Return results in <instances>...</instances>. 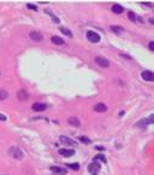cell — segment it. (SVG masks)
<instances>
[{
  "instance_id": "1",
  "label": "cell",
  "mask_w": 154,
  "mask_h": 175,
  "mask_svg": "<svg viewBox=\"0 0 154 175\" xmlns=\"http://www.w3.org/2000/svg\"><path fill=\"white\" fill-rule=\"evenodd\" d=\"M8 154L11 155V157H13L15 159H18V161L23 159V157H24L23 151L17 146H11L10 147V149H8Z\"/></svg>"
},
{
  "instance_id": "2",
  "label": "cell",
  "mask_w": 154,
  "mask_h": 175,
  "mask_svg": "<svg viewBox=\"0 0 154 175\" xmlns=\"http://www.w3.org/2000/svg\"><path fill=\"white\" fill-rule=\"evenodd\" d=\"M153 115L148 116V118H145V119H141L140 121H137V122L135 123V127H147V126H149V125H152L153 123Z\"/></svg>"
},
{
  "instance_id": "3",
  "label": "cell",
  "mask_w": 154,
  "mask_h": 175,
  "mask_svg": "<svg viewBox=\"0 0 154 175\" xmlns=\"http://www.w3.org/2000/svg\"><path fill=\"white\" fill-rule=\"evenodd\" d=\"M100 169H101V166H100V163L98 161H94L93 163H90L88 166V171H89L91 175H98Z\"/></svg>"
},
{
  "instance_id": "4",
  "label": "cell",
  "mask_w": 154,
  "mask_h": 175,
  "mask_svg": "<svg viewBox=\"0 0 154 175\" xmlns=\"http://www.w3.org/2000/svg\"><path fill=\"white\" fill-rule=\"evenodd\" d=\"M87 39L93 43H98L100 42V35L98 32L93 31V30H88L87 31Z\"/></svg>"
},
{
  "instance_id": "5",
  "label": "cell",
  "mask_w": 154,
  "mask_h": 175,
  "mask_svg": "<svg viewBox=\"0 0 154 175\" xmlns=\"http://www.w3.org/2000/svg\"><path fill=\"white\" fill-rule=\"evenodd\" d=\"M95 62L102 68H106L110 66V61H108L105 56H96V58H95Z\"/></svg>"
},
{
  "instance_id": "6",
  "label": "cell",
  "mask_w": 154,
  "mask_h": 175,
  "mask_svg": "<svg viewBox=\"0 0 154 175\" xmlns=\"http://www.w3.org/2000/svg\"><path fill=\"white\" fill-rule=\"evenodd\" d=\"M49 170H51L52 173H54L55 175H66V173H67V170L65 168L58 167V166H52V167L49 168Z\"/></svg>"
},
{
  "instance_id": "7",
  "label": "cell",
  "mask_w": 154,
  "mask_h": 175,
  "mask_svg": "<svg viewBox=\"0 0 154 175\" xmlns=\"http://www.w3.org/2000/svg\"><path fill=\"white\" fill-rule=\"evenodd\" d=\"M59 140H60V142H61L63 144H65V145L77 146V143H76L75 140H72L71 138H69V137H65V135H60V137H59Z\"/></svg>"
},
{
  "instance_id": "8",
  "label": "cell",
  "mask_w": 154,
  "mask_h": 175,
  "mask_svg": "<svg viewBox=\"0 0 154 175\" xmlns=\"http://www.w3.org/2000/svg\"><path fill=\"white\" fill-rule=\"evenodd\" d=\"M141 77H142L143 80H147V82H153V80H154L153 72H152V71H148V70L143 71L142 73H141Z\"/></svg>"
},
{
  "instance_id": "9",
  "label": "cell",
  "mask_w": 154,
  "mask_h": 175,
  "mask_svg": "<svg viewBox=\"0 0 154 175\" xmlns=\"http://www.w3.org/2000/svg\"><path fill=\"white\" fill-rule=\"evenodd\" d=\"M29 37H30V40L35 41V42H40V41H42V39H44L42 34L39 31H32L29 34Z\"/></svg>"
},
{
  "instance_id": "10",
  "label": "cell",
  "mask_w": 154,
  "mask_h": 175,
  "mask_svg": "<svg viewBox=\"0 0 154 175\" xmlns=\"http://www.w3.org/2000/svg\"><path fill=\"white\" fill-rule=\"evenodd\" d=\"M33 110L34 111H44L47 109V104L46 103H40V102H36L32 106Z\"/></svg>"
},
{
  "instance_id": "11",
  "label": "cell",
  "mask_w": 154,
  "mask_h": 175,
  "mask_svg": "<svg viewBox=\"0 0 154 175\" xmlns=\"http://www.w3.org/2000/svg\"><path fill=\"white\" fill-rule=\"evenodd\" d=\"M59 155L64 156V157H70V156L75 155V150H72V149H59Z\"/></svg>"
},
{
  "instance_id": "12",
  "label": "cell",
  "mask_w": 154,
  "mask_h": 175,
  "mask_svg": "<svg viewBox=\"0 0 154 175\" xmlns=\"http://www.w3.org/2000/svg\"><path fill=\"white\" fill-rule=\"evenodd\" d=\"M111 10H112V12H113V13H117V15H120L122 12H124V7H123L122 5H119V4L112 5Z\"/></svg>"
},
{
  "instance_id": "13",
  "label": "cell",
  "mask_w": 154,
  "mask_h": 175,
  "mask_svg": "<svg viewBox=\"0 0 154 175\" xmlns=\"http://www.w3.org/2000/svg\"><path fill=\"white\" fill-rule=\"evenodd\" d=\"M67 122L72 125V126H75V127H79V125H81V121H79L78 118H76V116H71V118H69L67 119Z\"/></svg>"
},
{
  "instance_id": "14",
  "label": "cell",
  "mask_w": 154,
  "mask_h": 175,
  "mask_svg": "<svg viewBox=\"0 0 154 175\" xmlns=\"http://www.w3.org/2000/svg\"><path fill=\"white\" fill-rule=\"evenodd\" d=\"M94 110L98 111V113H104V111L107 110V106L104 103H98L94 106Z\"/></svg>"
},
{
  "instance_id": "15",
  "label": "cell",
  "mask_w": 154,
  "mask_h": 175,
  "mask_svg": "<svg viewBox=\"0 0 154 175\" xmlns=\"http://www.w3.org/2000/svg\"><path fill=\"white\" fill-rule=\"evenodd\" d=\"M17 97L19 99H22V101H25V99L29 97V95H28V92L24 90V89H20L19 91L17 92Z\"/></svg>"
},
{
  "instance_id": "16",
  "label": "cell",
  "mask_w": 154,
  "mask_h": 175,
  "mask_svg": "<svg viewBox=\"0 0 154 175\" xmlns=\"http://www.w3.org/2000/svg\"><path fill=\"white\" fill-rule=\"evenodd\" d=\"M51 41L54 44H58V46H61V44H64V42H65V41H64L61 37H59V36H52Z\"/></svg>"
},
{
  "instance_id": "17",
  "label": "cell",
  "mask_w": 154,
  "mask_h": 175,
  "mask_svg": "<svg viewBox=\"0 0 154 175\" xmlns=\"http://www.w3.org/2000/svg\"><path fill=\"white\" fill-rule=\"evenodd\" d=\"M111 30L113 32H116V34H120V32L124 31V28H123V27H119V25H112V27H111Z\"/></svg>"
},
{
  "instance_id": "18",
  "label": "cell",
  "mask_w": 154,
  "mask_h": 175,
  "mask_svg": "<svg viewBox=\"0 0 154 175\" xmlns=\"http://www.w3.org/2000/svg\"><path fill=\"white\" fill-rule=\"evenodd\" d=\"M8 97V94L6 90H4V89H0V101H4V99H6Z\"/></svg>"
},
{
  "instance_id": "19",
  "label": "cell",
  "mask_w": 154,
  "mask_h": 175,
  "mask_svg": "<svg viewBox=\"0 0 154 175\" xmlns=\"http://www.w3.org/2000/svg\"><path fill=\"white\" fill-rule=\"evenodd\" d=\"M128 17H129V19H130L131 22H136V19H137L136 15H135L132 11H129V12H128Z\"/></svg>"
},
{
  "instance_id": "20",
  "label": "cell",
  "mask_w": 154,
  "mask_h": 175,
  "mask_svg": "<svg viewBox=\"0 0 154 175\" xmlns=\"http://www.w3.org/2000/svg\"><path fill=\"white\" fill-rule=\"evenodd\" d=\"M60 31L63 32L64 35H66V36H69V37H72V32L69 30V29H66V28H60Z\"/></svg>"
},
{
  "instance_id": "21",
  "label": "cell",
  "mask_w": 154,
  "mask_h": 175,
  "mask_svg": "<svg viewBox=\"0 0 154 175\" xmlns=\"http://www.w3.org/2000/svg\"><path fill=\"white\" fill-rule=\"evenodd\" d=\"M45 12H46V13H47V15H49V16H51L52 18H53V20H54L55 23H59V22H60V20L58 19V18H57V17H55L54 15H53V13H52L51 11H49V10H45Z\"/></svg>"
},
{
  "instance_id": "22",
  "label": "cell",
  "mask_w": 154,
  "mask_h": 175,
  "mask_svg": "<svg viewBox=\"0 0 154 175\" xmlns=\"http://www.w3.org/2000/svg\"><path fill=\"white\" fill-rule=\"evenodd\" d=\"M94 161H101V162H104V163H106V162H107V159L105 158V156H104V155H98L94 158Z\"/></svg>"
},
{
  "instance_id": "23",
  "label": "cell",
  "mask_w": 154,
  "mask_h": 175,
  "mask_svg": "<svg viewBox=\"0 0 154 175\" xmlns=\"http://www.w3.org/2000/svg\"><path fill=\"white\" fill-rule=\"evenodd\" d=\"M69 168H71L74 170H78L79 169V164L78 163H70V164H66Z\"/></svg>"
},
{
  "instance_id": "24",
  "label": "cell",
  "mask_w": 154,
  "mask_h": 175,
  "mask_svg": "<svg viewBox=\"0 0 154 175\" xmlns=\"http://www.w3.org/2000/svg\"><path fill=\"white\" fill-rule=\"evenodd\" d=\"M78 139L82 142V143H84V144H90V139L89 138H87V137H78Z\"/></svg>"
},
{
  "instance_id": "25",
  "label": "cell",
  "mask_w": 154,
  "mask_h": 175,
  "mask_svg": "<svg viewBox=\"0 0 154 175\" xmlns=\"http://www.w3.org/2000/svg\"><path fill=\"white\" fill-rule=\"evenodd\" d=\"M148 47H149L150 52H154V41H150L149 44H148Z\"/></svg>"
},
{
  "instance_id": "26",
  "label": "cell",
  "mask_w": 154,
  "mask_h": 175,
  "mask_svg": "<svg viewBox=\"0 0 154 175\" xmlns=\"http://www.w3.org/2000/svg\"><path fill=\"white\" fill-rule=\"evenodd\" d=\"M28 8H30V10H34V11H37V7H36L35 5H32V4H28L27 5Z\"/></svg>"
},
{
  "instance_id": "27",
  "label": "cell",
  "mask_w": 154,
  "mask_h": 175,
  "mask_svg": "<svg viewBox=\"0 0 154 175\" xmlns=\"http://www.w3.org/2000/svg\"><path fill=\"white\" fill-rule=\"evenodd\" d=\"M6 120H7V118L4 114H0V121H6Z\"/></svg>"
},
{
  "instance_id": "28",
  "label": "cell",
  "mask_w": 154,
  "mask_h": 175,
  "mask_svg": "<svg viewBox=\"0 0 154 175\" xmlns=\"http://www.w3.org/2000/svg\"><path fill=\"white\" fill-rule=\"evenodd\" d=\"M149 22H150V24H154V19H153V18H150Z\"/></svg>"
}]
</instances>
